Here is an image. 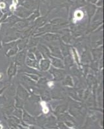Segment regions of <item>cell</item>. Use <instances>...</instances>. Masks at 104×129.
Instances as JSON below:
<instances>
[{"instance_id": "6da1fadb", "label": "cell", "mask_w": 104, "mask_h": 129, "mask_svg": "<svg viewBox=\"0 0 104 129\" xmlns=\"http://www.w3.org/2000/svg\"><path fill=\"white\" fill-rule=\"evenodd\" d=\"M75 16L78 19H81L82 18V16H83V12L82 11H80V10L79 11H76L75 12Z\"/></svg>"}, {"instance_id": "7a4b0ae2", "label": "cell", "mask_w": 104, "mask_h": 129, "mask_svg": "<svg viewBox=\"0 0 104 129\" xmlns=\"http://www.w3.org/2000/svg\"><path fill=\"white\" fill-rule=\"evenodd\" d=\"M0 7L2 8V9H3V8L5 7V3H0Z\"/></svg>"}, {"instance_id": "3957f363", "label": "cell", "mask_w": 104, "mask_h": 129, "mask_svg": "<svg viewBox=\"0 0 104 129\" xmlns=\"http://www.w3.org/2000/svg\"><path fill=\"white\" fill-rule=\"evenodd\" d=\"M2 126H0V129H2Z\"/></svg>"}]
</instances>
